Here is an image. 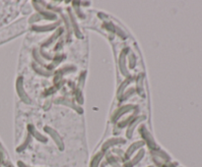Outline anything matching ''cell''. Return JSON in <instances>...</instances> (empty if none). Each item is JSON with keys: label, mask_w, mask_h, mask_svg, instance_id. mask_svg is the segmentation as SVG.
<instances>
[{"label": "cell", "mask_w": 202, "mask_h": 167, "mask_svg": "<svg viewBox=\"0 0 202 167\" xmlns=\"http://www.w3.org/2000/svg\"><path fill=\"white\" fill-rule=\"evenodd\" d=\"M108 162L113 165L114 167H119L118 165V158H116L115 156H113V155H108Z\"/></svg>", "instance_id": "20"}, {"label": "cell", "mask_w": 202, "mask_h": 167, "mask_svg": "<svg viewBox=\"0 0 202 167\" xmlns=\"http://www.w3.org/2000/svg\"><path fill=\"white\" fill-rule=\"evenodd\" d=\"M44 131H46V132L52 138V140L54 141V143L56 144V146L58 147V149L60 150H63L64 149V144H63V142L61 140L60 136L57 134L56 131L53 130L52 128H50V127H48V126L44 127Z\"/></svg>", "instance_id": "1"}, {"label": "cell", "mask_w": 202, "mask_h": 167, "mask_svg": "<svg viewBox=\"0 0 202 167\" xmlns=\"http://www.w3.org/2000/svg\"><path fill=\"white\" fill-rule=\"evenodd\" d=\"M36 6V8L39 10V12L42 14V15L46 18V19H48V20H54L55 19V15L53 13H50V12H47V11H43V10H42L40 7L38 6V5H35Z\"/></svg>", "instance_id": "18"}, {"label": "cell", "mask_w": 202, "mask_h": 167, "mask_svg": "<svg viewBox=\"0 0 202 167\" xmlns=\"http://www.w3.org/2000/svg\"><path fill=\"white\" fill-rule=\"evenodd\" d=\"M42 19V17L40 15H38V14H35V15L30 19V23H34V20H36V21H40Z\"/></svg>", "instance_id": "29"}, {"label": "cell", "mask_w": 202, "mask_h": 167, "mask_svg": "<svg viewBox=\"0 0 202 167\" xmlns=\"http://www.w3.org/2000/svg\"><path fill=\"white\" fill-rule=\"evenodd\" d=\"M73 71H75V68H74L73 66H66V67H64V68H62L60 70H58L57 73L61 74V76H62V74L68 73V72H73Z\"/></svg>", "instance_id": "22"}, {"label": "cell", "mask_w": 202, "mask_h": 167, "mask_svg": "<svg viewBox=\"0 0 202 167\" xmlns=\"http://www.w3.org/2000/svg\"><path fill=\"white\" fill-rule=\"evenodd\" d=\"M143 146H144V142H143V141L136 142V143L132 144L131 146L128 148V149L126 150L125 155H124V158L126 159V160H127V159H129L130 156L134 154V151H135L136 149H140L141 147H143Z\"/></svg>", "instance_id": "4"}, {"label": "cell", "mask_w": 202, "mask_h": 167, "mask_svg": "<svg viewBox=\"0 0 202 167\" xmlns=\"http://www.w3.org/2000/svg\"><path fill=\"white\" fill-rule=\"evenodd\" d=\"M139 133L142 136V138L144 139V141L147 143L148 147L150 148L151 149H157V144L155 143L154 139L152 138V136L150 135V133L146 130V128L144 126H142L141 129L139 130Z\"/></svg>", "instance_id": "3"}, {"label": "cell", "mask_w": 202, "mask_h": 167, "mask_svg": "<svg viewBox=\"0 0 202 167\" xmlns=\"http://www.w3.org/2000/svg\"><path fill=\"white\" fill-rule=\"evenodd\" d=\"M63 58H64V56H59V57H56V58H55V61H54V63L50 64L49 66H48V70H50V69H52L53 67H55L58 63H60V62L62 61Z\"/></svg>", "instance_id": "24"}, {"label": "cell", "mask_w": 202, "mask_h": 167, "mask_svg": "<svg viewBox=\"0 0 202 167\" xmlns=\"http://www.w3.org/2000/svg\"><path fill=\"white\" fill-rule=\"evenodd\" d=\"M143 80H144V75L141 74L137 78V92L140 94L141 97H144L143 93Z\"/></svg>", "instance_id": "16"}, {"label": "cell", "mask_w": 202, "mask_h": 167, "mask_svg": "<svg viewBox=\"0 0 202 167\" xmlns=\"http://www.w3.org/2000/svg\"><path fill=\"white\" fill-rule=\"evenodd\" d=\"M149 167H154V166H149Z\"/></svg>", "instance_id": "32"}, {"label": "cell", "mask_w": 202, "mask_h": 167, "mask_svg": "<svg viewBox=\"0 0 202 167\" xmlns=\"http://www.w3.org/2000/svg\"><path fill=\"white\" fill-rule=\"evenodd\" d=\"M134 92V89H129L128 91H127L124 94H123V97H121V100H126V98H128L131 94H133Z\"/></svg>", "instance_id": "25"}, {"label": "cell", "mask_w": 202, "mask_h": 167, "mask_svg": "<svg viewBox=\"0 0 202 167\" xmlns=\"http://www.w3.org/2000/svg\"><path fill=\"white\" fill-rule=\"evenodd\" d=\"M61 34H62V29L58 28V29H57V31L55 32V34H54L53 35H51V38H50L49 39H48L47 41H44V42H43L42 47H44V46H48V45L50 44V43L53 42V41L58 38V35H60Z\"/></svg>", "instance_id": "14"}, {"label": "cell", "mask_w": 202, "mask_h": 167, "mask_svg": "<svg viewBox=\"0 0 202 167\" xmlns=\"http://www.w3.org/2000/svg\"><path fill=\"white\" fill-rule=\"evenodd\" d=\"M131 80H132V79L128 77V79H127L126 81H125L124 83H122V85H121V86H119V89H118V92H117V97H118L119 98L121 97V94H122V92H123V90H124V88H125V86H126L127 85H128V83H130Z\"/></svg>", "instance_id": "19"}, {"label": "cell", "mask_w": 202, "mask_h": 167, "mask_svg": "<svg viewBox=\"0 0 202 167\" xmlns=\"http://www.w3.org/2000/svg\"><path fill=\"white\" fill-rule=\"evenodd\" d=\"M59 23H55V24H51L48 26H42V27H38V26H34L33 27V30L36 32H39V33H42V32H48V31H51L53 30L54 28H56L58 26Z\"/></svg>", "instance_id": "12"}, {"label": "cell", "mask_w": 202, "mask_h": 167, "mask_svg": "<svg viewBox=\"0 0 202 167\" xmlns=\"http://www.w3.org/2000/svg\"><path fill=\"white\" fill-rule=\"evenodd\" d=\"M16 89H17V91H18V94L20 98L24 101L25 103L29 104L31 103V98L29 97L28 94L25 92V90H24V86H23V78H18L17 80V83H16Z\"/></svg>", "instance_id": "2"}, {"label": "cell", "mask_w": 202, "mask_h": 167, "mask_svg": "<svg viewBox=\"0 0 202 167\" xmlns=\"http://www.w3.org/2000/svg\"><path fill=\"white\" fill-rule=\"evenodd\" d=\"M133 108H135V106H133V105H125V106L121 107V108H119V109L115 113L114 117H113V121H115V122L117 119L121 118L123 114H125V113H127V112L131 111V110L133 109Z\"/></svg>", "instance_id": "8"}, {"label": "cell", "mask_w": 202, "mask_h": 167, "mask_svg": "<svg viewBox=\"0 0 202 167\" xmlns=\"http://www.w3.org/2000/svg\"><path fill=\"white\" fill-rule=\"evenodd\" d=\"M129 60H130V68H134L135 67V64H136V59H135V56H134L133 54L130 55L129 57Z\"/></svg>", "instance_id": "27"}, {"label": "cell", "mask_w": 202, "mask_h": 167, "mask_svg": "<svg viewBox=\"0 0 202 167\" xmlns=\"http://www.w3.org/2000/svg\"><path fill=\"white\" fill-rule=\"evenodd\" d=\"M28 130H29V134L32 135L35 138V139H36V140L42 142V143H47L48 142L47 138L44 137V136H42V134H40L38 131L35 129V127L33 125H29L28 126Z\"/></svg>", "instance_id": "10"}, {"label": "cell", "mask_w": 202, "mask_h": 167, "mask_svg": "<svg viewBox=\"0 0 202 167\" xmlns=\"http://www.w3.org/2000/svg\"><path fill=\"white\" fill-rule=\"evenodd\" d=\"M104 156V154L103 152H99V154H97L91 160V164H90V167H99V164L102 160V158Z\"/></svg>", "instance_id": "15"}, {"label": "cell", "mask_w": 202, "mask_h": 167, "mask_svg": "<svg viewBox=\"0 0 202 167\" xmlns=\"http://www.w3.org/2000/svg\"><path fill=\"white\" fill-rule=\"evenodd\" d=\"M128 49H125L123 50V51L121 52V56H119V69H121V72L122 73V75H124L125 77H129V73H128V71H127L126 67H125V55H126V51Z\"/></svg>", "instance_id": "7"}, {"label": "cell", "mask_w": 202, "mask_h": 167, "mask_svg": "<svg viewBox=\"0 0 202 167\" xmlns=\"http://www.w3.org/2000/svg\"><path fill=\"white\" fill-rule=\"evenodd\" d=\"M76 97L79 101V103H83V96H82L81 91H76Z\"/></svg>", "instance_id": "28"}, {"label": "cell", "mask_w": 202, "mask_h": 167, "mask_svg": "<svg viewBox=\"0 0 202 167\" xmlns=\"http://www.w3.org/2000/svg\"><path fill=\"white\" fill-rule=\"evenodd\" d=\"M18 166H19V167H31V166H28L27 164H25L24 162H22V161H19V162H18Z\"/></svg>", "instance_id": "30"}, {"label": "cell", "mask_w": 202, "mask_h": 167, "mask_svg": "<svg viewBox=\"0 0 202 167\" xmlns=\"http://www.w3.org/2000/svg\"><path fill=\"white\" fill-rule=\"evenodd\" d=\"M54 103L55 104H62V105H66V106H69L71 108H73L74 110H76L77 112L79 113H82L83 110H82V108L76 106L74 103H72L71 101H69V99H66V98H57L54 100Z\"/></svg>", "instance_id": "6"}, {"label": "cell", "mask_w": 202, "mask_h": 167, "mask_svg": "<svg viewBox=\"0 0 202 167\" xmlns=\"http://www.w3.org/2000/svg\"><path fill=\"white\" fill-rule=\"evenodd\" d=\"M33 67H34V69H35V71L36 72V73L40 74V75H42V76H44V77H49V76H51V75H52V73H51L50 71L43 70L42 68L39 67L38 65H36V64H33Z\"/></svg>", "instance_id": "17"}, {"label": "cell", "mask_w": 202, "mask_h": 167, "mask_svg": "<svg viewBox=\"0 0 202 167\" xmlns=\"http://www.w3.org/2000/svg\"><path fill=\"white\" fill-rule=\"evenodd\" d=\"M153 154L157 156H160L161 158L165 159V160H170V157L165 154V152H163L161 150H155V151H153Z\"/></svg>", "instance_id": "23"}, {"label": "cell", "mask_w": 202, "mask_h": 167, "mask_svg": "<svg viewBox=\"0 0 202 167\" xmlns=\"http://www.w3.org/2000/svg\"><path fill=\"white\" fill-rule=\"evenodd\" d=\"M68 12H69V17H70V20H71V23L73 24L74 31H75V34L77 35L78 38L82 39V38H83V35H82L81 32L79 31V28H78V26H77V24H76V22H75V18H74V15H73L72 12H71L70 10H68Z\"/></svg>", "instance_id": "13"}, {"label": "cell", "mask_w": 202, "mask_h": 167, "mask_svg": "<svg viewBox=\"0 0 202 167\" xmlns=\"http://www.w3.org/2000/svg\"><path fill=\"white\" fill-rule=\"evenodd\" d=\"M34 57H35V59L38 61L40 64H43V61H42V59L41 58V56L39 55V53H38V51H36V50L35 49L34 50Z\"/></svg>", "instance_id": "26"}, {"label": "cell", "mask_w": 202, "mask_h": 167, "mask_svg": "<svg viewBox=\"0 0 202 167\" xmlns=\"http://www.w3.org/2000/svg\"><path fill=\"white\" fill-rule=\"evenodd\" d=\"M30 141H31V135H28V137H27V139H26V141L24 142V144H21V146L17 149V151H22V150H24L26 148H27V146L29 144V143H30Z\"/></svg>", "instance_id": "21"}, {"label": "cell", "mask_w": 202, "mask_h": 167, "mask_svg": "<svg viewBox=\"0 0 202 167\" xmlns=\"http://www.w3.org/2000/svg\"><path fill=\"white\" fill-rule=\"evenodd\" d=\"M125 141L123 139H121V138H114V139H109V141H107L103 144V148L102 150L103 151H106L109 148L115 146V144H124Z\"/></svg>", "instance_id": "9"}, {"label": "cell", "mask_w": 202, "mask_h": 167, "mask_svg": "<svg viewBox=\"0 0 202 167\" xmlns=\"http://www.w3.org/2000/svg\"><path fill=\"white\" fill-rule=\"evenodd\" d=\"M144 154H145V151H144L143 149H141V150L138 152V154L131 159V160H129V161H127V162L124 163V167H133L134 165H136L138 162H140L141 159L143 158Z\"/></svg>", "instance_id": "11"}, {"label": "cell", "mask_w": 202, "mask_h": 167, "mask_svg": "<svg viewBox=\"0 0 202 167\" xmlns=\"http://www.w3.org/2000/svg\"><path fill=\"white\" fill-rule=\"evenodd\" d=\"M146 119V116H140V117H137L136 119H134L132 122H131V124L128 128V130H127V132H126V136L128 139H130V138H132V135H133V132H134V129L136 128V126L139 124V123L141 121H143Z\"/></svg>", "instance_id": "5"}, {"label": "cell", "mask_w": 202, "mask_h": 167, "mask_svg": "<svg viewBox=\"0 0 202 167\" xmlns=\"http://www.w3.org/2000/svg\"><path fill=\"white\" fill-rule=\"evenodd\" d=\"M8 167H13V166H12L11 164H9V165H8Z\"/></svg>", "instance_id": "31"}]
</instances>
